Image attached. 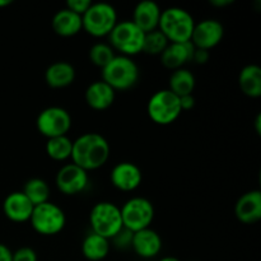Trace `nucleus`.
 Segmentation results:
<instances>
[{
  "label": "nucleus",
  "instance_id": "f257e3e1",
  "mask_svg": "<svg viewBox=\"0 0 261 261\" xmlns=\"http://www.w3.org/2000/svg\"><path fill=\"white\" fill-rule=\"evenodd\" d=\"M111 153L110 143L98 133H86L73 142L71 163L84 171H94L107 163Z\"/></svg>",
  "mask_w": 261,
  "mask_h": 261
},
{
  "label": "nucleus",
  "instance_id": "f03ea898",
  "mask_svg": "<svg viewBox=\"0 0 261 261\" xmlns=\"http://www.w3.org/2000/svg\"><path fill=\"white\" fill-rule=\"evenodd\" d=\"M195 20L190 12L184 8L171 7L162 10L158 30L170 43H182L191 40Z\"/></svg>",
  "mask_w": 261,
  "mask_h": 261
},
{
  "label": "nucleus",
  "instance_id": "7ed1b4c3",
  "mask_svg": "<svg viewBox=\"0 0 261 261\" xmlns=\"http://www.w3.org/2000/svg\"><path fill=\"white\" fill-rule=\"evenodd\" d=\"M102 79L115 92L132 89L138 83L140 76L139 66L132 58L115 55L109 65L102 69Z\"/></svg>",
  "mask_w": 261,
  "mask_h": 261
},
{
  "label": "nucleus",
  "instance_id": "20e7f679",
  "mask_svg": "<svg viewBox=\"0 0 261 261\" xmlns=\"http://www.w3.org/2000/svg\"><path fill=\"white\" fill-rule=\"evenodd\" d=\"M92 232L111 241L122 228L120 206L111 201H99L93 205L89 213Z\"/></svg>",
  "mask_w": 261,
  "mask_h": 261
},
{
  "label": "nucleus",
  "instance_id": "39448f33",
  "mask_svg": "<svg viewBox=\"0 0 261 261\" xmlns=\"http://www.w3.org/2000/svg\"><path fill=\"white\" fill-rule=\"evenodd\" d=\"M117 12L109 3H92L82 15L83 30L93 37H106L117 24Z\"/></svg>",
  "mask_w": 261,
  "mask_h": 261
},
{
  "label": "nucleus",
  "instance_id": "423d86ee",
  "mask_svg": "<svg viewBox=\"0 0 261 261\" xmlns=\"http://www.w3.org/2000/svg\"><path fill=\"white\" fill-rule=\"evenodd\" d=\"M144 36L145 33L132 20H121L109 35L110 46L120 55L132 58L142 53Z\"/></svg>",
  "mask_w": 261,
  "mask_h": 261
},
{
  "label": "nucleus",
  "instance_id": "0eeeda50",
  "mask_svg": "<svg viewBox=\"0 0 261 261\" xmlns=\"http://www.w3.org/2000/svg\"><path fill=\"white\" fill-rule=\"evenodd\" d=\"M147 112L154 124L166 126L175 122L180 117L182 110L180 106V99L176 94H173L170 89H161L149 98Z\"/></svg>",
  "mask_w": 261,
  "mask_h": 261
},
{
  "label": "nucleus",
  "instance_id": "6e6552de",
  "mask_svg": "<svg viewBox=\"0 0 261 261\" xmlns=\"http://www.w3.org/2000/svg\"><path fill=\"white\" fill-rule=\"evenodd\" d=\"M41 236H55L64 229L66 224V216L63 209L51 201L36 205L32 216L28 221Z\"/></svg>",
  "mask_w": 261,
  "mask_h": 261
},
{
  "label": "nucleus",
  "instance_id": "1a4fd4ad",
  "mask_svg": "<svg viewBox=\"0 0 261 261\" xmlns=\"http://www.w3.org/2000/svg\"><path fill=\"white\" fill-rule=\"evenodd\" d=\"M120 212L122 226L133 233L149 228L154 218V206L152 201L142 196H135L125 201Z\"/></svg>",
  "mask_w": 261,
  "mask_h": 261
},
{
  "label": "nucleus",
  "instance_id": "9d476101",
  "mask_svg": "<svg viewBox=\"0 0 261 261\" xmlns=\"http://www.w3.org/2000/svg\"><path fill=\"white\" fill-rule=\"evenodd\" d=\"M38 133L46 139L68 135L71 127V116L68 110L59 106L43 109L36 119Z\"/></svg>",
  "mask_w": 261,
  "mask_h": 261
},
{
  "label": "nucleus",
  "instance_id": "9b49d317",
  "mask_svg": "<svg viewBox=\"0 0 261 261\" xmlns=\"http://www.w3.org/2000/svg\"><path fill=\"white\" fill-rule=\"evenodd\" d=\"M88 182V172L74 165V163L64 165L58 171L55 177V184L58 186L59 191L68 196L81 194L82 191L86 190Z\"/></svg>",
  "mask_w": 261,
  "mask_h": 261
},
{
  "label": "nucleus",
  "instance_id": "f8f14e48",
  "mask_svg": "<svg viewBox=\"0 0 261 261\" xmlns=\"http://www.w3.org/2000/svg\"><path fill=\"white\" fill-rule=\"evenodd\" d=\"M224 36V27L217 19H204L201 22L195 23L193 35H191V43L195 48L211 51L221 43Z\"/></svg>",
  "mask_w": 261,
  "mask_h": 261
},
{
  "label": "nucleus",
  "instance_id": "ddd939ff",
  "mask_svg": "<svg viewBox=\"0 0 261 261\" xmlns=\"http://www.w3.org/2000/svg\"><path fill=\"white\" fill-rule=\"evenodd\" d=\"M143 180L142 170L133 162H120L110 173V181L115 189L124 193L137 190Z\"/></svg>",
  "mask_w": 261,
  "mask_h": 261
},
{
  "label": "nucleus",
  "instance_id": "4468645a",
  "mask_svg": "<svg viewBox=\"0 0 261 261\" xmlns=\"http://www.w3.org/2000/svg\"><path fill=\"white\" fill-rule=\"evenodd\" d=\"M35 205L27 199L22 191H13L8 194L3 201V212L9 221L15 223H24L30 221Z\"/></svg>",
  "mask_w": 261,
  "mask_h": 261
},
{
  "label": "nucleus",
  "instance_id": "2eb2a0df",
  "mask_svg": "<svg viewBox=\"0 0 261 261\" xmlns=\"http://www.w3.org/2000/svg\"><path fill=\"white\" fill-rule=\"evenodd\" d=\"M234 216L244 224L257 223L261 219V191L245 193L234 205Z\"/></svg>",
  "mask_w": 261,
  "mask_h": 261
},
{
  "label": "nucleus",
  "instance_id": "dca6fc26",
  "mask_svg": "<svg viewBox=\"0 0 261 261\" xmlns=\"http://www.w3.org/2000/svg\"><path fill=\"white\" fill-rule=\"evenodd\" d=\"M132 247L135 254L143 259H153L162 250V239L160 233L149 228L133 233Z\"/></svg>",
  "mask_w": 261,
  "mask_h": 261
},
{
  "label": "nucleus",
  "instance_id": "f3484780",
  "mask_svg": "<svg viewBox=\"0 0 261 261\" xmlns=\"http://www.w3.org/2000/svg\"><path fill=\"white\" fill-rule=\"evenodd\" d=\"M162 9L152 0H144L135 5L132 22L137 24L144 33L158 30Z\"/></svg>",
  "mask_w": 261,
  "mask_h": 261
},
{
  "label": "nucleus",
  "instance_id": "a211bd4d",
  "mask_svg": "<svg viewBox=\"0 0 261 261\" xmlns=\"http://www.w3.org/2000/svg\"><path fill=\"white\" fill-rule=\"evenodd\" d=\"M116 92L103 81H96L87 87L84 99L92 110L105 111L114 105Z\"/></svg>",
  "mask_w": 261,
  "mask_h": 261
},
{
  "label": "nucleus",
  "instance_id": "6ab92c4d",
  "mask_svg": "<svg viewBox=\"0 0 261 261\" xmlns=\"http://www.w3.org/2000/svg\"><path fill=\"white\" fill-rule=\"evenodd\" d=\"M195 46L191 41L182 43H170L165 51L161 54V63L166 69L177 70L182 68L189 61H193V55Z\"/></svg>",
  "mask_w": 261,
  "mask_h": 261
},
{
  "label": "nucleus",
  "instance_id": "aec40b11",
  "mask_svg": "<svg viewBox=\"0 0 261 261\" xmlns=\"http://www.w3.org/2000/svg\"><path fill=\"white\" fill-rule=\"evenodd\" d=\"M75 69L68 61H56L47 66L45 82L50 88L61 89L71 86L75 81Z\"/></svg>",
  "mask_w": 261,
  "mask_h": 261
},
{
  "label": "nucleus",
  "instance_id": "412c9836",
  "mask_svg": "<svg viewBox=\"0 0 261 261\" xmlns=\"http://www.w3.org/2000/svg\"><path fill=\"white\" fill-rule=\"evenodd\" d=\"M51 27L54 32L60 37H73L83 30L82 15L75 14L71 10L64 8L55 13L51 20Z\"/></svg>",
  "mask_w": 261,
  "mask_h": 261
},
{
  "label": "nucleus",
  "instance_id": "4be33fe9",
  "mask_svg": "<svg viewBox=\"0 0 261 261\" xmlns=\"http://www.w3.org/2000/svg\"><path fill=\"white\" fill-rule=\"evenodd\" d=\"M239 86L242 93L250 98L261 96V68L256 64L244 66L239 74Z\"/></svg>",
  "mask_w": 261,
  "mask_h": 261
},
{
  "label": "nucleus",
  "instance_id": "5701e85b",
  "mask_svg": "<svg viewBox=\"0 0 261 261\" xmlns=\"http://www.w3.org/2000/svg\"><path fill=\"white\" fill-rule=\"evenodd\" d=\"M111 244L110 240L91 232L82 242V254L89 261H101L110 254Z\"/></svg>",
  "mask_w": 261,
  "mask_h": 261
},
{
  "label": "nucleus",
  "instance_id": "b1692460",
  "mask_svg": "<svg viewBox=\"0 0 261 261\" xmlns=\"http://www.w3.org/2000/svg\"><path fill=\"white\" fill-rule=\"evenodd\" d=\"M195 76L191 73L189 69L180 68L177 70H173L170 76V91L177 97L188 96V94H193L194 89H195Z\"/></svg>",
  "mask_w": 261,
  "mask_h": 261
},
{
  "label": "nucleus",
  "instance_id": "393cba45",
  "mask_svg": "<svg viewBox=\"0 0 261 261\" xmlns=\"http://www.w3.org/2000/svg\"><path fill=\"white\" fill-rule=\"evenodd\" d=\"M22 193L35 206L46 203L50 198V188H48L47 182L42 178L37 177L28 180L23 186Z\"/></svg>",
  "mask_w": 261,
  "mask_h": 261
},
{
  "label": "nucleus",
  "instance_id": "a878e982",
  "mask_svg": "<svg viewBox=\"0 0 261 261\" xmlns=\"http://www.w3.org/2000/svg\"><path fill=\"white\" fill-rule=\"evenodd\" d=\"M73 149V140L68 138V135L47 139L46 143V153L48 157L58 162H64L71 157Z\"/></svg>",
  "mask_w": 261,
  "mask_h": 261
},
{
  "label": "nucleus",
  "instance_id": "bb28decb",
  "mask_svg": "<svg viewBox=\"0 0 261 261\" xmlns=\"http://www.w3.org/2000/svg\"><path fill=\"white\" fill-rule=\"evenodd\" d=\"M168 45L170 42L160 30L152 31V32L145 33L142 53L148 54V55H161Z\"/></svg>",
  "mask_w": 261,
  "mask_h": 261
},
{
  "label": "nucleus",
  "instance_id": "cd10ccee",
  "mask_svg": "<svg viewBox=\"0 0 261 261\" xmlns=\"http://www.w3.org/2000/svg\"><path fill=\"white\" fill-rule=\"evenodd\" d=\"M115 58L114 48L107 43H94L91 48H89V60L97 68L103 69L105 66L109 65L110 61Z\"/></svg>",
  "mask_w": 261,
  "mask_h": 261
},
{
  "label": "nucleus",
  "instance_id": "c85d7f7f",
  "mask_svg": "<svg viewBox=\"0 0 261 261\" xmlns=\"http://www.w3.org/2000/svg\"><path fill=\"white\" fill-rule=\"evenodd\" d=\"M13 261H38V257L31 247H20L13 252Z\"/></svg>",
  "mask_w": 261,
  "mask_h": 261
},
{
  "label": "nucleus",
  "instance_id": "c756f323",
  "mask_svg": "<svg viewBox=\"0 0 261 261\" xmlns=\"http://www.w3.org/2000/svg\"><path fill=\"white\" fill-rule=\"evenodd\" d=\"M91 0H68L66 2V9L71 10L73 13L79 15H83L91 7Z\"/></svg>",
  "mask_w": 261,
  "mask_h": 261
},
{
  "label": "nucleus",
  "instance_id": "7c9ffc66",
  "mask_svg": "<svg viewBox=\"0 0 261 261\" xmlns=\"http://www.w3.org/2000/svg\"><path fill=\"white\" fill-rule=\"evenodd\" d=\"M132 239H133V232L127 231V229L122 228L116 236L112 239L114 244L119 249H126V247L132 246Z\"/></svg>",
  "mask_w": 261,
  "mask_h": 261
},
{
  "label": "nucleus",
  "instance_id": "2f4dec72",
  "mask_svg": "<svg viewBox=\"0 0 261 261\" xmlns=\"http://www.w3.org/2000/svg\"><path fill=\"white\" fill-rule=\"evenodd\" d=\"M209 58H211V54L206 50H201V48H195L193 55V61L194 63L199 64V65H204V64L208 63Z\"/></svg>",
  "mask_w": 261,
  "mask_h": 261
},
{
  "label": "nucleus",
  "instance_id": "473e14b6",
  "mask_svg": "<svg viewBox=\"0 0 261 261\" xmlns=\"http://www.w3.org/2000/svg\"><path fill=\"white\" fill-rule=\"evenodd\" d=\"M180 99V106L182 111H189V110H193L195 106V98H194L193 94H188V96L178 97Z\"/></svg>",
  "mask_w": 261,
  "mask_h": 261
},
{
  "label": "nucleus",
  "instance_id": "72a5a7b5",
  "mask_svg": "<svg viewBox=\"0 0 261 261\" xmlns=\"http://www.w3.org/2000/svg\"><path fill=\"white\" fill-rule=\"evenodd\" d=\"M0 261H13V252L4 244H0Z\"/></svg>",
  "mask_w": 261,
  "mask_h": 261
},
{
  "label": "nucleus",
  "instance_id": "f704fd0d",
  "mask_svg": "<svg viewBox=\"0 0 261 261\" xmlns=\"http://www.w3.org/2000/svg\"><path fill=\"white\" fill-rule=\"evenodd\" d=\"M211 5H213V7L216 8H226V7H229V5L233 4V0H212Z\"/></svg>",
  "mask_w": 261,
  "mask_h": 261
},
{
  "label": "nucleus",
  "instance_id": "c9c22d12",
  "mask_svg": "<svg viewBox=\"0 0 261 261\" xmlns=\"http://www.w3.org/2000/svg\"><path fill=\"white\" fill-rule=\"evenodd\" d=\"M255 132L257 135L261 134V114H257L256 119H255Z\"/></svg>",
  "mask_w": 261,
  "mask_h": 261
},
{
  "label": "nucleus",
  "instance_id": "e433bc0d",
  "mask_svg": "<svg viewBox=\"0 0 261 261\" xmlns=\"http://www.w3.org/2000/svg\"><path fill=\"white\" fill-rule=\"evenodd\" d=\"M12 0H0V8H5L12 4Z\"/></svg>",
  "mask_w": 261,
  "mask_h": 261
},
{
  "label": "nucleus",
  "instance_id": "4c0bfd02",
  "mask_svg": "<svg viewBox=\"0 0 261 261\" xmlns=\"http://www.w3.org/2000/svg\"><path fill=\"white\" fill-rule=\"evenodd\" d=\"M160 261H180V259H177V257H175V256H165V257H162Z\"/></svg>",
  "mask_w": 261,
  "mask_h": 261
}]
</instances>
